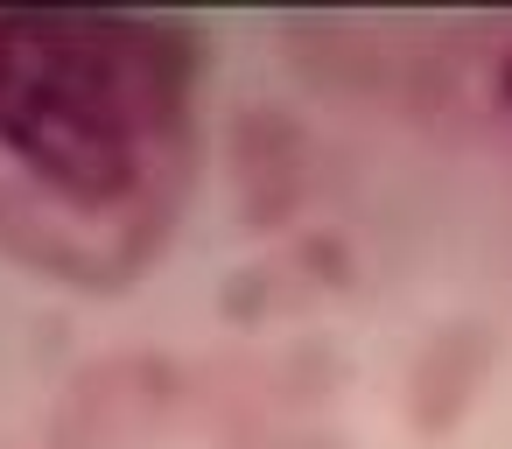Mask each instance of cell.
<instances>
[{
    "label": "cell",
    "instance_id": "1",
    "mask_svg": "<svg viewBox=\"0 0 512 449\" xmlns=\"http://www.w3.org/2000/svg\"><path fill=\"white\" fill-rule=\"evenodd\" d=\"M197 50L134 15H0V155L57 204L127 211L190 155Z\"/></svg>",
    "mask_w": 512,
    "mask_h": 449
}]
</instances>
